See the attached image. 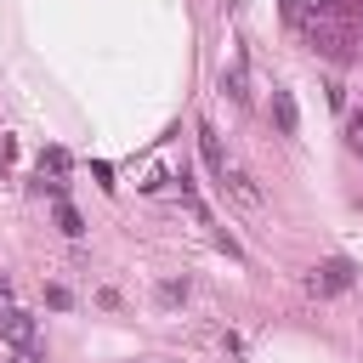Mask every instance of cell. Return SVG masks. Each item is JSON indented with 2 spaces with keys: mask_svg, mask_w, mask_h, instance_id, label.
I'll list each match as a JSON object with an SVG mask.
<instances>
[{
  "mask_svg": "<svg viewBox=\"0 0 363 363\" xmlns=\"http://www.w3.org/2000/svg\"><path fill=\"white\" fill-rule=\"evenodd\" d=\"M272 119H278V130H284V136H295V125H301L295 96H289V91H278V85H272Z\"/></svg>",
  "mask_w": 363,
  "mask_h": 363,
  "instance_id": "cell-3",
  "label": "cell"
},
{
  "mask_svg": "<svg viewBox=\"0 0 363 363\" xmlns=\"http://www.w3.org/2000/svg\"><path fill=\"white\" fill-rule=\"evenodd\" d=\"M221 182H227V187H233V193H238V199H244V204H250V210H255V204H261V187H255V182H250V176H244V170H221Z\"/></svg>",
  "mask_w": 363,
  "mask_h": 363,
  "instance_id": "cell-4",
  "label": "cell"
},
{
  "mask_svg": "<svg viewBox=\"0 0 363 363\" xmlns=\"http://www.w3.org/2000/svg\"><path fill=\"white\" fill-rule=\"evenodd\" d=\"M221 91H233V102H244L250 91H244V62H233L227 74H221Z\"/></svg>",
  "mask_w": 363,
  "mask_h": 363,
  "instance_id": "cell-6",
  "label": "cell"
},
{
  "mask_svg": "<svg viewBox=\"0 0 363 363\" xmlns=\"http://www.w3.org/2000/svg\"><path fill=\"white\" fill-rule=\"evenodd\" d=\"M295 17H312V11H323V0H284Z\"/></svg>",
  "mask_w": 363,
  "mask_h": 363,
  "instance_id": "cell-8",
  "label": "cell"
},
{
  "mask_svg": "<svg viewBox=\"0 0 363 363\" xmlns=\"http://www.w3.org/2000/svg\"><path fill=\"white\" fill-rule=\"evenodd\" d=\"M57 227H62L68 238H79V233H85V221H79V210H74V204H57Z\"/></svg>",
  "mask_w": 363,
  "mask_h": 363,
  "instance_id": "cell-7",
  "label": "cell"
},
{
  "mask_svg": "<svg viewBox=\"0 0 363 363\" xmlns=\"http://www.w3.org/2000/svg\"><path fill=\"white\" fill-rule=\"evenodd\" d=\"M346 142H352V153H363V113L346 125Z\"/></svg>",
  "mask_w": 363,
  "mask_h": 363,
  "instance_id": "cell-9",
  "label": "cell"
},
{
  "mask_svg": "<svg viewBox=\"0 0 363 363\" xmlns=\"http://www.w3.org/2000/svg\"><path fill=\"white\" fill-rule=\"evenodd\" d=\"M0 340H6L11 352H34V346H40V318L6 306V312H0Z\"/></svg>",
  "mask_w": 363,
  "mask_h": 363,
  "instance_id": "cell-1",
  "label": "cell"
},
{
  "mask_svg": "<svg viewBox=\"0 0 363 363\" xmlns=\"http://www.w3.org/2000/svg\"><path fill=\"white\" fill-rule=\"evenodd\" d=\"M306 289L312 295H340V289H352V261H318L312 267V278H306Z\"/></svg>",
  "mask_w": 363,
  "mask_h": 363,
  "instance_id": "cell-2",
  "label": "cell"
},
{
  "mask_svg": "<svg viewBox=\"0 0 363 363\" xmlns=\"http://www.w3.org/2000/svg\"><path fill=\"white\" fill-rule=\"evenodd\" d=\"M6 363H40V357H34V352H11Z\"/></svg>",
  "mask_w": 363,
  "mask_h": 363,
  "instance_id": "cell-10",
  "label": "cell"
},
{
  "mask_svg": "<svg viewBox=\"0 0 363 363\" xmlns=\"http://www.w3.org/2000/svg\"><path fill=\"white\" fill-rule=\"evenodd\" d=\"M199 147H204V164L221 176V170H227V153H221V142H216V130H210V125L199 130Z\"/></svg>",
  "mask_w": 363,
  "mask_h": 363,
  "instance_id": "cell-5",
  "label": "cell"
}]
</instances>
